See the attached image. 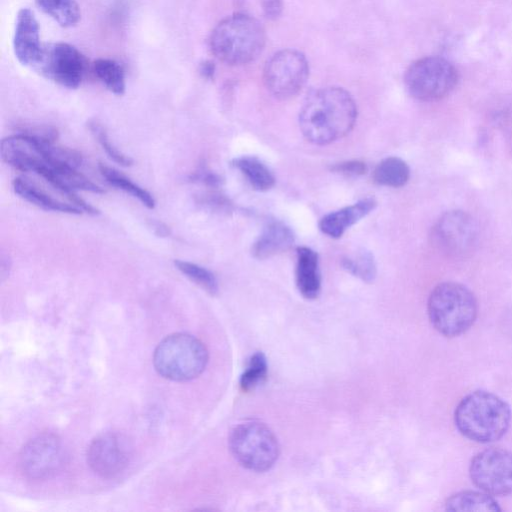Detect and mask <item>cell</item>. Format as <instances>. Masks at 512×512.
<instances>
[{
    "instance_id": "obj_1",
    "label": "cell",
    "mask_w": 512,
    "mask_h": 512,
    "mask_svg": "<svg viewBox=\"0 0 512 512\" xmlns=\"http://www.w3.org/2000/svg\"><path fill=\"white\" fill-rule=\"evenodd\" d=\"M357 119V106L348 91L324 87L313 91L299 113V127L307 141L328 145L348 135Z\"/></svg>"
},
{
    "instance_id": "obj_2",
    "label": "cell",
    "mask_w": 512,
    "mask_h": 512,
    "mask_svg": "<svg viewBox=\"0 0 512 512\" xmlns=\"http://www.w3.org/2000/svg\"><path fill=\"white\" fill-rule=\"evenodd\" d=\"M455 425L466 438L479 443L500 439L508 430L511 410L499 396L488 391H474L458 404Z\"/></svg>"
},
{
    "instance_id": "obj_3",
    "label": "cell",
    "mask_w": 512,
    "mask_h": 512,
    "mask_svg": "<svg viewBox=\"0 0 512 512\" xmlns=\"http://www.w3.org/2000/svg\"><path fill=\"white\" fill-rule=\"evenodd\" d=\"M266 33L254 17L236 13L220 21L213 29L209 45L214 56L228 65L254 61L263 51Z\"/></svg>"
},
{
    "instance_id": "obj_4",
    "label": "cell",
    "mask_w": 512,
    "mask_h": 512,
    "mask_svg": "<svg viewBox=\"0 0 512 512\" xmlns=\"http://www.w3.org/2000/svg\"><path fill=\"white\" fill-rule=\"evenodd\" d=\"M427 310L431 324L439 333L455 337L473 325L478 307L474 294L466 286L443 282L432 290Z\"/></svg>"
},
{
    "instance_id": "obj_5",
    "label": "cell",
    "mask_w": 512,
    "mask_h": 512,
    "mask_svg": "<svg viewBox=\"0 0 512 512\" xmlns=\"http://www.w3.org/2000/svg\"><path fill=\"white\" fill-rule=\"evenodd\" d=\"M208 363L205 345L193 335L173 333L159 342L153 354L157 373L172 381H189L198 377Z\"/></svg>"
},
{
    "instance_id": "obj_6",
    "label": "cell",
    "mask_w": 512,
    "mask_h": 512,
    "mask_svg": "<svg viewBox=\"0 0 512 512\" xmlns=\"http://www.w3.org/2000/svg\"><path fill=\"white\" fill-rule=\"evenodd\" d=\"M228 442L230 452L237 462L255 472L270 469L279 456L276 436L258 421L237 425L231 431Z\"/></svg>"
},
{
    "instance_id": "obj_7",
    "label": "cell",
    "mask_w": 512,
    "mask_h": 512,
    "mask_svg": "<svg viewBox=\"0 0 512 512\" xmlns=\"http://www.w3.org/2000/svg\"><path fill=\"white\" fill-rule=\"evenodd\" d=\"M458 79L455 66L439 56H427L414 61L404 75L408 93L424 102L437 101L449 95Z\"/></svg>"
},
{
    "instance_id": "obj_8",
    "label": "cell",
    "mask_w": 512,
    "mask_h": 512,
    "mask_svg": "<svg viewBox=\"0 0 512 512\" xmlns=\"http://www.w3.org/2000/svg\"><path fill=\"white\" fill-rule=\"evenodd\" d=\"M309 77V64L303 53L283 49L274 53L266 62L263 81L271 95L286 100L297 95Z\"/></svg>"
},
{
    "instance_id": "obj_9",
    "label": "cell",
    "mask_w": 512,
    "mask_h": 512,
    "mask_svg": "<svg viewBox=\"0 0 512 512\" xmlns=\"http://www.w3.org/2000/svg\"><path fill=\"white\" fill-rule=\"evenodd\" d=\"M432 241L436 248L450 258H465L477 246L478 225L474 218L462 210L442 214L432 228Z\"/></svg>"
},
{
    "instance_id": "obj_10",
    "label": "cell",
    "mask_w": 512,
    "mask_h": 512,
    "mask_svg": "<svg viewBox=\"0 0 512 512\" xmlns=\"http://www.w3.org/2000/svg\"><path fill=\"white\" fill-rule=\"evenodd\" d=\"M470 477L473 483L489 495L512 493V453L500 448H488L474 456Z\"/></svg>"
},
{
    "instance_id": "obj_11",
    "label": "cell",
    "mask_w": 512,
    "mask_h": 512,
    "mask_svg": "<svg viewBox=\"0 0 512 512\" xmlns=\"http://www.w3.org/2000/svg\"><path fill=\"white\" fill-rule=\"evenodd\" d=\"M86 458L90 469L96 475L104 479L114 478L129 465L132 445L121 432H103L90 442Z\"/></svg>"
},
{
    "instance_id": "obj_12",
    "label": "cell",
    "mask_w": 512,
    "mask_h": 512,
    "mask_svg": "<svg viewBox=\"0 0 512 512\" xmlns=\"http://www.w3.org/2000/svg\"><path fill=\"white\" fill-rule=\"evenodd\" d=\"M35 68L46 78L69 88H77L87 68L85 56L74 46L58 42L44 46Z\"/></svg>"
},
{
    "instance_id": "obj_13",
    "label": "cell",
    "mask_w": 512,
    "mask_h": 512,
    "mask_svg": "<svg viewBox=\"0 0 512 512\" xmlns=\"http://www.w3.org/2000/svg\"><path fill=\"white\" fill-rule=\"evenodd\" d=\"M61 439L53 433H42L30 439L22 448L19 465L29 479L45 480L53 477L64 462Z\"/></svg>"
},
{
    "instance_id": "obj_14",
    "label": "cell",
    "mask_w": 512,
    "mask_h": 512,
    "mask_svg": "<svg viewBox=\"0 0 512 512\" xmlns=\"http://www.w3.org/2000/svg\"><path fill=\"white\" fill-rule=\"evenodd\" d=\"M51 142L24 132L11 135L1 141V157L18 170L38 174L49 167L48 146Z\"/></svg>"
},
{
    "instance_id": "obj_15",
    "label": "cell",
    "mask_w": 512,
    "mask_h": 512,
    "mask_svg": "<svg viewBox=\"0 0 512 512\" xmlns=\"http://www.w3.org/2000/svg\"><path fill=\"white\" fill-rule=\"evenodd\" d=\"M13 48L20 63L35 68L41 58L44 46L40 42L38 22L28 8L21 9L17 14Z\"/></svg>"
},
{
    "instance_id": "obj_16",
    "label": "cell",
    "mask_w": 512,
    "mask_h": 512,
    "mask_svg": "<svg viewBox=\"0 0 512 512\" xmlns=\"http://www.w3.org/2000/svg\"><path fill=\"white\" fill-rule=\"evenodd\" d=\"M375 207L374 199H362L325 215L319 222V229L329 237L339 238L347 229L372 212Z\"/></svg>"
},
{
    "instance_id": "obj_17",
    "label": "cell",
    "mask_w": 512,
    "mask_h": 512,
    "mask_svg": "<svg viewBox=\"0 0 512 512\" xmlns=\"http://www.w3.org/2000/svg\"><path fill=\"white\" fill-rule=\"evenodd\" d=\"M295 241L292 230L280 221L268 222L252 246V255L260 260L289 250Z\"/></svg>"
},
{
    "instance_id": "obj_18",
    "label": "cell",
    "mask_w": 512,
    "mask_h": 512,
    "mask_svg": "<svg viewBox=\"0 0 512 512\" xmlns=\"http://www.w3.org/2000/svg\"><path fill=\"white\" fill-rule=\"evenodd\" d=\"M296 254V286L304 298L309 300L316 299L321 291L318 254L305 246L298 247Z\"/></svg>"
},
{
    "instance_id": "obj_19",
    "label": "cell",
    "mask_w": 512,
    "mask_h": 512,
    "mask_svg": "<svg viewBox=\"0 0 512 512\" xmlns=\"http://www.w3.org/2000/svg\"><path fill=\"white\" fill-rule=\"evenodd\" d=\"M12 185L17 195L44 210L69 214H81L83 212L73 204H67L51 197L25 178H15Z\"/></svg>"
},
{
    "instance_id": "obj_20",
    "label": "cell",
    "mask_w": 512,
    "mask_h": 512,
    "mask_svg": "<svg viewBox=\"0 0 512 512\" xmlns=\"http://www.w3.org/2000/svg\"><path fill=\"white\" fill-rule=\"evenodd\" d=\"M237 168L250 185L258 191H267L275 184V177L270 169L257 157L241 156L233 160Z\"/></svg>"
},
{
    "instance_id": "obj_21",
    "label": "cell",
    "mask_w": 512,
    "mask_h": 512,
    "mask_svg": "<svg viewBox=\"0 0 512 512\" xmlns=\"http://www.w3.org/2000/svg\"><path fill=\"white\" fill-rule=\"evenodd\" d=\"M409 177L410 169L407 163L394 156L383 159L373 171L374 181L386 187H402L408 182Z\"/></svg>"
},
{
    "instance_id": "obj_22",
    "label": "cell",
    "mask_w": 512,
    "mask_h": 512,
    "mask_svg": "<svg viewBox=\"0 0 512 512\" xmlns=\"http://www.w3.org/2000/svg\"><path fill=\"white\" fill-rule=\"evenodd\" d=\"M450 511H500L497 502L487 493L463 491L451 496L446 502Z\"/></svg>"
},
{
    "instance_id": "obj_23",
    "label": "cell",
    "mask_w": 512,
    "mask_h": 512,
    "mask_svg": "<svg viewBox=\"0 0 512 512\" xmlns=\"http://www.w3.org/2000/svg\"><path fill=\"white\" fill-rule=\"evenodd\" d=\"M96 77L104 86L116 95L125 92V72L123 67L113 59L99 58L93 63Z\"/></svg>"
},
{
    "instance_id": "obj_24",
    "label": "cell",
    "mask_w": 512,
    "mask_h": 512,
    "mask_svg": "<svg viewBox=\"0 0 512 512\" xmlns=\"http://www.w3.org/2000/svg\"><path fill=\"white\" fill-rule=\"evenodd\" d=\"M99 170L102 176L110 185L121 189L134 198H137L144 206L149 209H153L155 207V199L147 190L135 184L116 169L100 163Z\"/></svg>"
},
{
    "instance_id": "obj_25",
    "label": "cell",
    "mask_w": 512,
    "mask_h": 512,
    "mask_svg": "<svg viewBox=\"0 0 512 512\" xmlns=\"http://www.w3.org/2000/svg\"><path fill=\"white\" fill-rule=\"evenodd\" d=\"M37 6L62 27H71L80 19L76 0H35Z\"/></svg>"
},
{
    "instance_id": "obj_26",
    "label": "cell",
    "mask_w": 512,
    "mask_h": 512,
    "mask_svg": "<svg viewBox=\"0 0 512 512\" xmlns=\"http://www.w3.org/2000/svg\"><path fill=\"white\" fill-rule=\"evenodd\" d=\"M342 267L350 274L364 282H372L376 277V264L373 255L365 250L346 256L341 261Z\"/></svg>"
},
{
    "instance_id": "obj_27",
    "label": "cell",
    "mask_w": 512,
    "mask_h": 512,
    "mask_svg": "<svg viewBox=\"0 0 512 512\" xmlns=\"http://www.w3.org/2000/svg\"><path fill=\"white\" fill-rule=\"evenodd\" d=\"M175 267L207 293L215 295L219 286L215 275L208 269L185 260H174Z\"/></svg>"
},
{
    "instance_id": "obj_28",
    "label": "cell",
    "mask_w": 512,
    "mask_h": 512,
    "mask_svg": "<svg viewBox=\"0 0 512 512\" xmlns=\"http://www.w3.org/2000/svg\"><path fill=\"white\" fill-rule=\"evenodd\" d=\"M88 127L109 158L124 167L132 165L133 160L119 151L113 143H111L105 128L98 121L90 120Z\"/></svg>"
},
{
    "instance_id": "obj_29",
    "label": "cell",
    "mask_w": 512,
    "mask_h": 512,
    "mask_svg": "<svg viewBox=\"0 0 512 512\" xmlns=\"http://www.w3.org/2000/svg\"><path fill=\"white\" fill-rule=\"evenodd\" d=\"M267 374V361L263 353H255L249 360L248 366L240 378V386L248 391L258 385Z\"/></svg>"
},
{
    "instance_id": "obj_30",
    "label": "cell",
    "mask_w": 512,
    "mask_h": 512,
    "mask_svg": "<svg viewBox=\"0 0 512 512\" xmlns=\"http://www.w3.org/2000/svg\"><path fill=\"white\" fill-rule=\"evenodd\" d=\"M332 170L349 176L363 175L367 171V165L364 162L353 160L335 164Z\"/></svg>"
},
{
    "instance_id": "obj_31",
    "label": "cell",
    "mask_w": 512,
    "mask_h": 512,
    "mask_svg": "<svg viewBox=\"0 0 512 512\" xmlns=\"http://www.w3.org/2000/svg\"><path fill=\"white\" fill-rule=\"evenodd\" d=\"M262 12L267 19H277L283 9V0H259Z\"/></svg>"
},
{
    "instance_id": "obj_32",
    "label": "cell",
    "mask_w": 512,
    "mask_h": 512,
    "mask_svg": "<svg viewBox=\"0 0 512 512\" xmlns=\"http://www.w3.org/2000/svg\"><path fill=\"white\" fill-rule=\"evenodd\" d=\"M200 74L206 79H212L215 74V65L211 61H204L199 67Z\"/></svg>"
}]
</instances>
